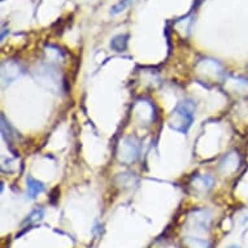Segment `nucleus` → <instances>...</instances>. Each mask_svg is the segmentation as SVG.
<instances>
[{"label": "nucleus", "mask_w": 248, "mask_h": 248, "mask_svg": "<svg viewBox=\"0 0 248 248\" xmlns=\"http://www.w3.org/2000/svg\"><path fill=\"white\" fill-rule=\"evenodd\" d=\"M194 114H195L194 102L183 100V102L178 103V106L171 112L170 117H169V126L174 129L175 131L186 134L194 122Z\"/></svg>", "instance_id": "1"}, {"label": "nucleus", "mask_w": 248, "mask_h": 248, "mask_svg": "<svg viewBox=\"0 0 248 248\" xmlns=\"http://www.w3.org/2000/svg\"><path fill=\"white\" fill-rule=\"evenodd\" d=\"M45 190V185L38 181V179L33 178V177H28V196L34 199L38 194H41Z\"/></svg>", "instance_id": "3"}, {"label": "nucleus", "mask_w": 248, "mask_h": 248, "mask_svg": "<svg viewBox=\"0 0 248 248\" xmlns=\"http://www.w3.org/2000/svg\"><path fill=\"white\" fill-rule=\"evenodd\" d=\"M139 148H140V146H139V142L137 139L133 138V137L125 138L120 146V151H118L120 159L125 160V161H134V160L138 159Z\"/></svg>", "instance_id": "2"}, {"label": "nucleus", "mask_w": 248, "mask_h": 248, "mask_svg": "<svg viewBox=\"0 0 248 248\" xmlns=\"http://www.w3.org/2000/svg\"><path fill=\"white\" fill-rule=\"evenodd\" d=\"M127 45V35H117V37H114L110 42V47L114 49V51H117V52H122V51H125Z\"/></svg>", "instance_id": "4"}, {"label": "nucleus", "mask_w": 248, "mask_h": 248, "mask_svg": "<svg viewBox=\"0 0 248 248\" xmlns=\"http://www.w3.org/2000/svg\"><path fill=\"white\" fill-rule=\"evenodd\" d=\"M130 1L131 0H121L120 3H117V4L114 5L113 8H112L110 13H112V15H117V13L122 12V11H125L127 5L130 4Z\"/></svg>", "instance_id": "5"}, {"label": "nucleus", "mask_w": 248, "mask_h": 248, "mask_svg": "<svg viewBox=\"0 0 248 248\" xmlns=\"http://www.w3.org/2000/svg\"><path fill=\"white\" fill-rule=\"evenodd\" d=\"M228 248H240V247H238V246H230V247Z\"/></svg>", "instance_id": "6"}]
</instances>
